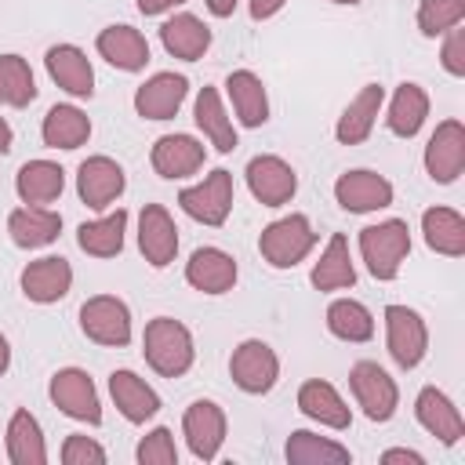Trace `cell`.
<instances>
[{"mask_svg":"<svg viewBox=\"0 0 465 465\" xmlns=\"http://www.w3.org/2000/svg\"><path fill=\"white\" fill-rule=\"evenodd\" d=\"M142 352H145V363L163 378H182L196 360L189 327L171 320V316H156V320L145 323Z\"/></svg>","mask_w":465,"mask_h":465,"instance_id":"obj_1","label":"cell"},{"mask_svg":"<svg viewBox=\"0 0 465 465\" xmlns=\"http://www.w3.org/2000/svg\"><path fill=\"white\" fill-rule=\"evenodd\" d=\"M360 254L374 280H396L403 258L411 254V229L403 218H385L360 229Z\"/></svg>","mask_w":465,"mask_h":465,"instance_id":"obj_2","label":"cell"},{"mask_svg":"<svg viewBox=\"0 0 465 465\" xmlns=\"http://www.w3.org/2000/svg\"><path fill=\"white\" fill-rule=\"evenodd\" d=\"M312 247H316V232H312V222L305 214L276 218L258 236V251L272 269H294Z\"/></svg>","mask_w":465,"mask_h":465,"instance_id":"obj_3","label":"cell"},{"mask_svg":"<svg viewBox=\"0 0 465 465\" xmlns=\"http://www.w3.org/2000/svg\"><path fill=\"white\" fill-rule=\"evenodd\" d=\"M80 331L98 345L124 349L131 341V309H127V302H120L116 294L87 298L80 305Z\"/></svg>","mask_w":465,"mask_h":465,"instance_id":"obj_4","label":"cell"},{"mask_svg":"<svg viewBox=\"0 0 465 465\" xmlns=\"http://www.w3.org/2000/svg\"><path fill=\"white\" fill-rule=\"evenodd\" d=\"M349 389H352L356 403L363 407V414H367L371 421H389V418L396 414V407H400V389H396V381H392L389 371L378 367L374 360L352 363V371H349Z\"/></svg>","mask_w":465,"mask_h":465,"instance_id":"obj_5","label":"cell"},{"mask_svg":"<svg viewBox=\"0 0 465 465\" xmlns=\"http://www.w3.org/2000/svg\"><path fill=\"white\" fill-rule=\"evenodd\" d=\"M178 207L203 225H225V218L232 211V174L225 167L211 171L203 182L178 193Z\"/></svg>","mask_w":465,"mask_h":465,"instance_id":"obj_6","label":"cell"},{"mask_svg":"<svg viewBox=\"0 0 465 465\" xmlns=\"http://www.w3.org/2000/svg\"><path fill=\"white\" fill-rule=\"evenodd\" d=\"M385 345H389V356L396 360V367H403V371L418 367L429 352L425 320L407 305H389L385 309Z\"/></svg>","mask_w":465,"mask_h":465,"instance_id":"obj_7","label":"cell"},{"mask_svg":"<svg viewBox=\"0 0 465 465\" xmlns=\"http://www.w3.org/2000/svg\"><path fill=\"white\" fill-rule=\"evenodd\" d=\"M47 392H51V403H54L62 414H69V418H76V421H87V425H98V421H102L98 389H94V381H91L87 371H80V367H62V371H54Z\"/></svg>","mask_w":465,"mask_h":465,"instance_id":"obj_8","label":"cell"},{"mask_svg":"<svg viewBox=\"0 0 465 465\" xmlns=\"http://www.w3.org/2000/svg\"><path fill=\"white\" fill-rule=\"evenodd\" d=\"M229 374L236 381V389L251 392V396H262L276 385L280 378V360L272 352V345H265L262 338H247L232 349V360H229Z\"/></svg>","mask_w":465,"mask_h":465,"instance_id":"obj_9","label":"cell"},{"mask_svg":"<svg viewBox=\"0 0 465 465\" xmlns=\"http://www.w3.org/2000/svg\"><path fill=\"white\" fill-rule=\"evenodd\" d=\"M243 174H247L251 196H254L262 207H283V203H291V196L298 193V174H294V167H291L287 160L272 156V153L254 156Z\"/></svg>","mask_w":465,"mask_h":465,"instance_id":"obj_10","label":"cell"},{"mask_svg":"<svg viewBox=\"0 0 465 465\" xmlns=\"http://www.w3.org/2000/svg\"><path fill=\"white\" fill-rule=\"evenodd\" d=\"M461 171H465V124L443 120L425 145V174L440 185H450L458 182Z\"/></svg>","mask_w":465,"mask_h":465,"instance_id":"obj_11","label":"cell"},{"mask_svg":"<svg viewBox=\"0 0 465 465\" xmlns=\"http://www.w3.org/2000/svg\"><path fill=\"white\" fill-rule=\"evenodd\" d=\"M182 432L196 461H214L225 443V411L214 400H196L185 407Z\"/></svg>","mask_w":465,"mask_h":465,"instance_id":"obj_12","label":"cell"},{"mask_svg":"<svg viewBox=\"0 0 465 465\" xmlns=\"http://www.w3.org/2000/svg\"><path fill=\"white\" fill-rule=\"evenodd\" d=\"M138 251L153 269H163L178 254V225L160 203H145L138 214Z\"/></svg>","mask_w":465,"mask_h":465,"instance_id":"obj_13","label":"cell"},{"mask_svg":"<svg viewBox=\"0 0 465 465\" xmlns=\"http://www.w3.org/2000/svg\"><path fill=\"white\" fill-rule=\"evenodd\" d=\"M124 185H127L124 167L109 156H87L76 171V193L91 211H105L113 200H120Z\"/></svg>","mask_w":465,"mask_h":465,"instance_id":"obj_14","label":"cell"},{"mask_svg":"<svg viewBox=\"0 0 465 465\" xmlns=\"http://www.w3.org/2000/svg\"><path fill=\"white\" fill-rule=\"evenodd\" d=\"M334 200L352 214L381 211L392 203V182L381 178L378 171H345L334 182Z\"/></svg>","mask_w":465,"mask_h":465,"instance_id":"obj_15","label":"cell"},{"mask_svg":"<svg viewBox=\"0 0 465 465\" xmlns=\"http://www.w3.org/2000/svg\"><path fill=\"white\" fill-rule=\"evenodd\" d=\"M73 287V265L62 258V254H47V258H36L22 269V294L36 305H51V302H62Z\"/></svg>","mask_w":465,"mask_h":465,"instance_id":"obj_16","label":"cell"},{"mask_svg":"<svg viewBox=\"0 0 465 465\" xmlns=\"http://www.w3.org/2000/svg\"><path fill=\"white\" fill-rule=\"evenodd\" d=\"M414 418L418 425L436 436L440 443H458L465 436V421H461V411L454 407V400L447 392H440L436 385H425L414 400Z\"/></svg>","mask_w":465,"mask_h":465,"instance_id":"obj_17","label":"cell"},{"mask_svg":"<svg viewBox=\"0 0 465 465\" xmlns=\"http://www.w3.org/2000/svg\"><path fill=\"white\" fill-rule=\"evenodd\" d=\"M189 94V80L182 73H156L134 91V109L145 120H171Z\"/></svg>","mask_w":465,"mask_h":465,"instance_id":"obj_18","label":"cell"},{"mask_svg":"<svg viewBox=\"0 0 465 465\" xmlns=\"http://www.w3.org/2000/svg\"><path fill=\"white\" fill-rule=\"evenodd\" d=\"M203 156H207V149L193 134H163V138H156V145L149 153L153 171L160 178H167V182L196 174L203 167Z\"/></svg>","mask_w":465,"mask_h":465,"instance_id":"obj_19","label":"cell"},{"mask_svg":"<svg viewBox=\"0 0 465 465\" xmlns=\"http://www.w3.org/2000/svg\"><path fill=\"white\" fill-rule=\"evenodd\" d=\"M185 283L203 294H225L236 283V258L222 247H196L185 262Z\"/></svg>","mask_w":465,"mask_h":465,"instance_id":"obj_20","label":"cell"},{"mask_svg":"<svg viewBox=\"0 0 465 465\" xmlns=\"http://www.w3.org/2000/svg\"><path fill=\"white\" fill-rule=\"evenodd\" d=\"M109 396L116 403V411L131 421V425H145L149 418L160 414V396L153 385H145V378H138L134 371H113L109 374Z\"/></svg>","mask_w":465,"mask_h":465,"instance_id":"obj_21","label":"cell"},{"mask_svg":"<svg viewBox=\"0 0 465 465\" xmlns=\"http://www.w3.org/2000/svg\"><path fill=\"white\" fill-rule=\"evenodd\" d=\"M44 62H47L51 80H54L62 91H69L73 98H91V94H94V69H91L87 54H84L76 44H54V47L44 54Z\"/></svg>","mask_w":465,"mask_h":465,"instance_id":"obj_22","label":"cell"},{"mask_svg":"<svg viewBox=\"0 0 465 465\" xmlns=\"http://www.w3.org/2000/svg\"><path fill=\"white\" fill-rule=\"evenodd\" d=\"M94 47H98V54L109 62V65H116V69H124V73H138V69H145L149 65V40L134 29V25H105L102 33H98V40H94Z\"/></svg>","mask_w":465,"mask_h":465,"instance_id":"obj_23","label":"cell"},{"mask_svg":"<svg viewBox=\"0 0 465 465\" xmlns=\"http://www.w3.org/2000/svg\"><path fill=\"white\" fill-rule=\"evenodd\" d=\"M381 102H385L381 84H363V87L356 91V98L345 105V113L338 116L334 138H338L341 145H360V142H367L371 131H374V120H378V113H381Z\"/></svg>","mask_w":465,"mask_h":465,"instance_id":"obj_24","label":"cell"},{"mask_svg":"<svg viewBox=\"0 0 465 465\" xmlns=\"http://www.w3.org/2000/svg\"><path fill=\"white\" fill-rule=\"evenodd\" d=\"M7 232L18 247L25 251H36V247H47L58 240L62 232V214L51 211V207H36V203H25L18 211L7 214Z\"/></svg>","mask_w":465,"mask_h":465,"instance_id":"obj_25","label":"cell"},{"mask_svg":"<svg viewBox=\"0 0 465 465\" xmlns=\"http://www.w3.org/2000/svg\"><path fill=\"white\" fill-rule=\"evenodd\" d=\"M298 411H302L305 418L327 425V429H349V421H352L349 403H345L341 392H338L331 381H323V378H309V381L298 389Z\"/></svg>","mask_w":465,"mask_h":465,"instance_id":"obj_26","label":"cell"},{"mask_svg":"<svg viewBox=\"0 0 465 465\" xmlns=\"http://www.w3.org/2000/svg\"><path fill=\"white\" fill-rule=\"evenodd\" d=\"M160 44L167 54L182 58V62H196L203 58V51L211 47V29L196 18V15H174L160 25Z\"/></svg>","mask_w":465,"mask_h":465,"instance_id":"obj_27","label":"cell"},{"mask_svg":"<svg viewBox=\"0 0 465 465\" xmlns=\"http://www.w3.org/2000/svg\"><path fill=\"white\" fill-rule=\"evenodd\" d=\"M225 91H229L232 109H236V120L243 127H262L269 120V94H265V84H262L258 73H251V69L229 73Z\"/></svg>","mask_w":465,"mask_h":465,"instance_id":"obj_28","label":"cell"},{"mask_svg":"<svg viewBox=\"0 0 465 465\" xmlns=\"http://www.w3.org/2000/svg\"><path fill=\"white\" fill-rule=\"evenodd\" d=\"M193 120H196V127L203 131V138H207L218 153H232V149L240 145V142H236V127H232V120H229L225 105H222V94H218L214 87H200L196 105H193Z\"/></svg>","mask_w":465,"mask_h":465,"instance_id":"obj_29","label":"cell"},{"mask_svg":"<svg viewBox=\"0 0 465 465\" xmlns=\"http://www.w3.org/2000/svg\"><path fill=\"white\" fill-rule=\"evenodd\" d=\"M15 189H18L22 203H36V207L54 203L62 196V189H65V171L58 163H51V160H29V163L18 167Z\"/></svg>","mask_w":465,"mask_h":465,"instance_id":"obj_30","label":"cell"},{"mask_svg":"<svg viewBox=\"0 0 465 465\" xmlns=\"http://www.w3.org/2000/svg\"><path fill=\"white\" fill-rule=\"evenodd\" d=\"M40 138L47 149H80L91 138V120L76 105H51L40 124Z\"/></svg>","mask_w":465,"mask_h":465,"instance_id":"obj_31","label":"cell"},{"mask_svg":"<svg viewBox=\"0 0 465 465\" xmlns=\"http://www.w3.org/2000/svg\"><path fill=\"white\" fill-rule=\"evenodd\" d=\"M124 232H127V211L116 207L113 214L105 218H94V222H84L76 229V243L84 254L91 258H116L124 251Z\"/></svg>","mask_w":465,"mask_h":465,"instance_id":"obj_32","label":"cell"},{"mask_svg":"<svg viewBox=\"0 0 465 465\" xmlns=\"http://www.w3.org/2000/svg\"><path fill=\"white\" fill-rule=\"evenodd\" d=\"M312 287L316 291H341V287H352L356 283V265H352V254H349V240L341 232H334L320 254V262L312 265L309 272Z\"/></svg>","mask_w":465,"mask_h":465,"instance_id":"obj_33","label":"cell"},{"mask_svg":"<svg viewBox=\"0 0 465 465\" xmlns=\"http://www.w3.org/2000/svg\"><path fill=\"white\" fill-rule=\"evenodd\" d=\"M421 232L436 254H447V258L465 254V218L454 207H429L421 214Z\"/></svg>","mask_w":465,"mask_h":465,"instance_id":"obj_34","label":"cell"},{"mask_svg":"<svg viewBox=\"0 0 465 465\" xmlns=\"http://www.w3.org/2000/svg\"><path fill=\"white\" fill-rule=\"evenodd\" d=\"M425 116H429V94H425V87H418V84H400L396 94H392V102H389V113H385L389 131H392L396 138H414V134L421 131Z\"/></svg>","mask_w":465,"mask_h":465,"instance_id":"obj_35","label":"cell"},{"mask_svg":"<svg viewBox=\"0 0 465 465\" xmlns=\"http://www.w3.org/2000/svg\"><path fill=\"white\" fill-rule=\"evenodd\" d=\"M283 454H287L291 465H349L352 461L349 447H341V443H334L327 436H316L309 429H294L287 436Z\"/></svg>","mask_w":465,"mask_h":465,"instance_id":"obj_36","label":"cell"},{"mask_svg":"<svg viewBox=\"0 0 465 465\" xmlns=\"http://www.w3.org/2000/svg\"><path fill=\"white\" fill-rule=\"evenodd\" d=\"M7 458L15 465H44L47 461V443H44L40 421L29 411H15L7 421Z\"/></svg>","mask_w":465,"mask_h":465,"instance_id":"obj_37","label":"cell"},{"mask_svg":"<svg viewBox=\"0 0 465 465\" xmlns=\"http://www.w3.org/2000/svg\"><path fill=\"white\" fill-rule=\"evenodd\" d=\"M327 331L341 341H371L374 338V316L356 298H338L327 305Z\"/></svg>","mask_w":465,"mask_h":465,"instance_id":"obj_38","label":"cell"},{"mask_svg":"<svg viewBox=\"0 0 465 465\" xmlns=\"http://www.w3.org/2000/svg\"><path fill=\"white\" fill-rule=\"evenodd\" d=\"M36 98L33 69L22 54H0V105L25 109Z\"/></svg>","mask_w":465,"mask_h":465,"instance_id":"obj_39","label":"cell"},{"mask_svg":"<svg viewBox=\"0 0 465 465\" xmlns=\"http://www.w3.org/2000/svg\"><path fill=\"white\" fill-rule=\"evenodd\" d=\"M465 22V0H421L418 4V29L421 36H443L447 29Z\"/></svg>","mask_w":465,"mask_h":465,"instance_id":"obj_40","label":"cell"},{"mask_svg":"<svg viewBox=\"0 0 465 465\" xmlns=\"http://www.w3.org/2000/svg\"><path fill=\"white\" fill-rule=\"evenodd\" d=\"M134 458H138L142 465H178V447H174L171 429L156 425L149 436H142V443H138Z\"/></svg>","mask_w":465,"mask_h":465,"instance_id":"obj_41","label":"cell"},{"mask_svg":"<svg viewBox=\"0 0 465 465\" xmlns=\"http://www.w3.org/2000/svg\"><path fill=\"white\" fill-rule=\"evenodd\" d=\"M62 461H65V465H102V461H105V447L94 443L91 436L73 432V436H65V443H62Z\"/></svg>","mask_w":465,"mask_h":465,"instance_id":"obj_42","label":"cell"},{"mask_svg":"<svg viewBox=\"0 0 465 465\" xmlns=\"http://www.w3.org/2000/svg\"><path fill=\"white\" fill-rule=\"evenodd\" d=\"M440 62L450 76H465V29H447V40H443V51H440Z\"/></svg>","mask_w":465,"mask_h":465,"instance_id":"obj_43","label":"cell"},{"mask_svg":"<svg viewBox=\"0 0 465 465\" xmlns=\"http://www.w3.org/2000/svg\"><path fill=\"white\" fill-rule=\"evenodd\" d=\"M381 461H385V465H396V461H407V465H425V458H421L418 450H407V447H392V450H385V454H381Z\"/></svg>","mask_w":465,"mask_h":465,"instance_id":"obj_44","label":"cell"},{"mask_svg":"<svg viewBox=\"0 0 465 465\" xmlns=\"http://www.w3.org/2000/svg\"><path fill=\"white\" fill-rule=\"evenodd\" d=\"M283 4H287V0H251V18H254V22H265V18H272Z\"/></svg>","mask_w":465,"mask_h":465,"instance_id":"obj_45","label":"cell"},{"mask_svg":"<svg viewBox=\"0 0 465 465\" xmlns=\"http://www.w3.org/2000/svg\"><path fill=\"white\" fill-rule=\"evenodd\" d=\"M178 4H185V0H138V11L142 15H163V11L178 7Z\"/></svg>","mask_w":465,"mask_h":465,"instance_id":"obj_46","label":"cell"},{"mask_svg":"<svg viewBox=\"0 0 465 465\" xmlns=\"http://www.w3.org/2000/svg\"><path fill=\"white\" fill-rule=\"evenodd\" d=\"M203 4H207V11H211L214 18H229V15L236 11L240 0H203Z\"/></svg>","mask_w":465,"mask_h":465,"instance_id":"obj_47","label":"cell"},{"mask_svg":"<svg viewBox=\"0 0 465 465\" xmlns=\"http://www.w3.org/2000/svg\"><path fill=\"white\" fill-rule=\"evenodd\" d=\"M11 142H15V131H11V124L0 116V156L11 153Z\"/></svg>","mask_w":465,"mask_h":465,"instance_id":"obj_48","label":"cell"},{"mask_svg":"<svg viewBox=\"0 0 465 465\" xmlns=\"http://www.w3.org/2000/svg\"><path fill=\"white\" fill-rule=\"evenodd\" d=\"M7 367H11V345H7V338L0 334V378L7 374Z\"/></svg>","mask_w":465,"mask_h":465,"instance_id":"obj_49","label":"cell"},{"mask_svg":"<svg viewBox=\"0 0 465 465\" xmlns=\"http://www.w3.org/2000/svg\"><path fill=\"white\" fill-rule=\"evenodd\" d=\"M331 4H360V0H331Z\"/></svg>","mask_w":465,"mask_h":465,"instance_id":"obj_50","label":"cell"}]
</instances>
